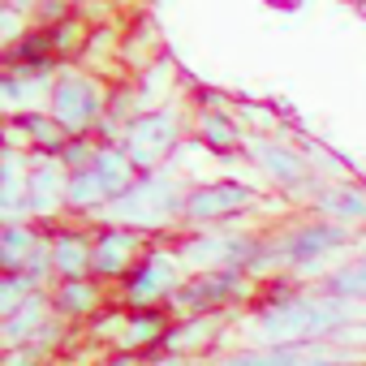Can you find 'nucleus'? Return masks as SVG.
<instances>
[{"label": "nucleus", "mask_w": 366, "mask_h": 366, "mask_svg": "<svg viewBox=\"0 0 366 366\" xmlns=\"http://www.w3.org/2000/svg\"><path fill=\"white\" fill-rule=\"evenodd\" d=\"M353 319H357L353 302H340L319 285H302L297 276L276 272L263 280L250 306V336L254 345H327V340L345 345Z\"/></svg>", "instance_id": "1"}, {"label": "nucleus", "mask_w": 366, "mask_h": 366, "mask_svg": "<svg viewBox=\"0 0 366 366\" xmlns=\"http://www.w3.org/2000/svg\"><path fill=\"white\" fill-rule=\"evenodd\" d=\"M186 199H190V181L181 177V168L168 164L155 172H138V181L95 224H125L147 237H159V233H172L177 224L186 229Z\"/></svg>", "instance_id": "2"}, {"label": "nucleus", "mask_w": 366, "mask_h": 366, "mask_svg": "<svg viewBox=\"0 0 366 366\" xmlns=\"http://www.w3.org/2000/svg\"><path fill=\"white\" fill-rule=\"evenodd\" d=\"M362 237L353 233V229H345V224H336V220H319V216H302V220H293V224H285L280 233H276V267L280 272H289V276H297V280H319L327 267V259H336V254H345V250H353Z\"/></svg>", "instance_id": "3"}, {"label": "nucleus", "mask_w": 366, "mask_h": 366, "mask_svg": "<svg viewBox=\"0 0 366 366\" xmlns=\"http://www.w3.org/2000/svg\"><path fill=\"white\" fill-rule=\"evenodd\" d=\"M186 138H194V108L172 99V104L138 112L121 138V151L134 159L138 172H155L172 164V155L186 147Z\"/></svg>", "instance_id": "4"}, {"label": "nucleus", "mask_w": 366, "mask_h": 366, "mask_svg": "<svg viewBox=\"0 0 366 366\" xmlns=\"http://www.w3.org/2000/svg\"><path fill=\"white\" fill-rule=\"evenodd\" d=\"M108 78L99 69H86V65H65L56 78H52V95H48V112L56 117V125L69 134V138H86L99 129L104 112H108Z\"/></svg>", "instance_id": "5"}, {"label": "nucleus", "mask_w": 366, "mask_h": 366, "mask_svg": "<svg viewBox=\"0 0 366 366\" xmlns=\"http://www.w3.org/2000/svg\"><path fill=\"white\" fill-rule=\"evenodd\" d=\"M246 164L267 181V186H276L285 199L293 203H310V194L323 186V177L310 168L306 151L297 147V138H285V134H250L246 142Z\"/></svg>", "instance_id": "6"}, {"label": "nucleus", "mask_w": 366, "mask_h": 366, "mask_svg": "<svg viewBox=\"0 0 366 366\" xmlns=\"http://www.w3.org/2000/svg\"><path fill=\"white\" fill-rule=\"evenodd\" d=\"M190 267L181 263L177 246H151L142 254V263L117 285V302L121 310H159V306H172V297L181 293Z\"/></svg>", "instance_id": "7"}, {"label": "nucleus", "mask_w": 366, "mask_h": 366, "mask_svg": "<svg viewBox=\"0 0 366 366\" xmlns=\"http://www.w3.org/2000/svg\"><path fill=\"white\" fill-rule=\"evenodd\" d=\"M259 280L246 276V272H229V267H216V272H190L181 293L172 297V315H229L237 306H254L259 297Z\"/></svg>", "instance_id": "8"}, {"label": "nucleus", "mask_w": 366, "mask_h": 366, "mask_svg": "<svg viewBox=\"0 0 366 366\" xmlns=\"http://www.w3.org/2000/svg\"><path fill=\"white\" fill-rule=\"evenodd\" d=\"M259 207H263L259 186H250L242 177L199 181V186H190V199H186V229H229Z\"/></svg>", "instance_id": "9"}, {"label": "nucleus", "mask_w": 366, "mask_h": 366, "mask_svg": "<svg viewBox=\"0 0 366 366\" xmlns=\"http://www.w3.org/2000/svg\"><path fill=\"white\" fill-rule=\"evenodd\" d=\"M336 362H353V349L327 340V345H246L207 357L203 366H336Z\"/></svg>", "instance_id": "10"}, {"label": "nucleus", "mask_w": 366, "mask_h": 366, "mask_svg": "<svg viewBox=\"0 0 366 366\" xmlns=\"http://www.w3.org/2000/svg\"><path fill=\"white\" fill-rule=\"evenodd\" d=\"M31 194L26 216L35 224H61L69 216V168L56 155H31Z\"/></svg>", "instance_id": "11"}, {"label": "nucleus", "mask_w": 366, "mask_h": 366, "mask_svg": "<svg viewBox=\"0 0 366 366\" xmlns=\"http://www.w3.org/2000/svg\"><path fill=\"white\" fill-rule=\"evenodd\" d=\"M147 242H151V237L138 233V229H125V224H95V280L121 285V280L142 263V254L151 250Z\"/></svg>", "instance_id": "12"}, {"label": "nucleus", "mask_w": 366, "mask_h": 366, "mask_svg": "<svg viewBox=\"0 0 366 366\" xmlns=\"http://www.w3.org/2000/svg\"><path fill=\"white\" fill-rule=\"evenodd\" d=\"M48 237H52V272H56V280L95 276V224L61 220V224H48Z\"/></svg>", "instance_id": "13"}, {"label": "nucleus", "mask_w": 366, "mask_h": 366, "mask_svg": "<svg viewBox=\"0 0 366 366\" xmlns=\"http://www.w3.org/2000/svg\"><path fill=\"white\" fill-rule=\"evenodd\" d=\"M306 216L336 220V224H345V229L366 224V181H357V177L323 181V186L310 194V203H306Z\"/></svg>", "instance_id": "14"}, {"label": "nucleus", "mask_w": 366, "mask_h": 366, "mask_svg": "<svg viewBox=\"0 0 366 366\" xmlns=\"http://www.w3.org/2000/svg\"><path fill=\"white\" fill-rule=\"evenodd\" d=\"M194 142L216 159H233V155H246L250 134L233 108H199L194 112Z\"/></svg>", "instance_id": "15"}, {"label": "nucleus", "mask_w": 366, "mask_h": 366, "mask_svg": "<svg viewBox=\"0 0 366 366\" xmlns=\"http://www.w3.org/2000/svg\"><path fill=\"white\" fill-rule=\"evenodd\" d=\"M5 69H18V74H39V78H56L65 65H74V61H65L61 56V48H56V39H52V31L48 26H31L14 48H5Z\"/></svg>", "instance_id": "16"}, {"label": "nucleus", "mask_w": 366, "mask_h": 366, "mask_svg": "<svg viewBox=\"0 0 366 366\" xmlns=\"http://www.w3.org/2000/svg\"><path fill=\"white\" fill-rule=\"evenodd\" d=\"M69 142V134L56 125V117L48 108L39 112H22L5 121V147L31 151V155H61V147Z\"/></svg>", "instance_id": "17"}, {"label": "nucleus", "mask_w": 366, "mask_h": 366, "mask_svg": "<svg viewBox=\"0 0 366 366\" xmlns=\"http://www.w3.org/2000/svg\"><path fill=\"white\" fill-rule=\"evenodd\" d=\"M31 151L5 147L0 151V220L5 224H22L26 216V194H31Z\"/></svg>", "instance_id": "18"}, {"label": "nucleus", "mask_w": 366, "mask_h": 366, "mask_svg": "<svg viewBox=\"0 0 366 366\" xmlns=\"http://www.w3.org/2000/svg\"><path fill=\"white\" fill-rule=\"evenodd\" d=\"M52 310L56 319L65 323H82V319H95L104 306H108V285L86 276V280H56L52 289Z\"/></svg>", "instance_id": "19"}, {"label": "nucleus", "mask_w": 366, "mask_h": 366, "mask_svg": "<svg viewBox=\"0 0 366 366\" xmlns=\"http://www.w3.org/2000/svg\"><path fill=\"white\" fill-rule=\"evenodd\" d=\"M168 332H172L168 306H159V310H129L125 315V327L117 336V349L138 353V357H151V353H164Z\"/></svg>", "instance_id": "20"}, {"label": "nucleus", "mask_w": 366, "mask_h": 366, "mask_svg": "<svg viewBox=\"0 0 366 366\" xmlns=\"http://www.w3.org/2000/svg\"><path fill=\"white\" fill-rule=\"evenodd\" d=\"M220 327H224V315H177L172 332L164 340V353H181V357L194 362V357H203L216 345Z\"/></svg>", "instance_id": "21"}, {"label": "nucleus", "mask_w": 366, "mask_h": 366, "mask_svg": "<svg viewBox=\"0 0 366 366\" xmlns=\"http://www.w3.org/2000/svg\"><path fill=\"white\" fill-rule=\"evenodd\" d=\"M52 293L48 289H39L22 310H14L9 319H0V345L5 349H22V345H31L48 323H52Z\"/></svg>", "instance_id": "22"}, {"label": "nucleus", "mask_w": 366, "mask_h": 366, "mask_svg": "<svg viewBox=\"0 0 366 366\" xmlns=\"http://www.w3.org/2000/svg\"><path fill=\"white\" fill-rule=\"evenodd\" d=\"M48 95H52V78L18 74V69H5V74H0V108H5L9 117L48 108Z\"/></svg>", "instance_id": "23"}, {"label": "nucleus", "mask_w": 366, "mask_h": 366, "mask_svg": "<svg viewBox=\"0 0 366 366\" xmlns=\"http://www.w3.org/2000/svg\"><path fill=\"white\" fill-rule=\"evenodd\" d=\"M315 285H319L323 293L340 297V302L366 306V254H353V259H345V263H332Z\"/></svg>", "instance_id": "24"}, {"label": "nucleus", "mask_w": 366, "mask_h": 366, "mask_svg": "<svg viewBox=\"0 0 366 366\" xmlns=\"http://www.w3.org/2000/svg\"><path fill=\"white\" fill-rule=\"evenodd\" d=\"M138 99H142V112L147 108H159V104H172V86H177V61L172 56H155L138 78Z\"/></svg>", "instance_id": "25"}, {"label": "nucleus", "mask_w": 366, "mask_h": 366, "mask_svg": "<svg viewBox=\"0 0 366 366\" xmlns=\"http://www.w3.org/2000/svg\"><path fill=\"white\" fill-rule=\"evenodd\" d=\"M297 147L306 151L310 168H315L323 181H345V177H353V172H349V164H345V155H336V151H332V147H323L319 138H297Z\"/></svg>", "instance_id": "26"}, {"label": "nucleus", "mask_w": 366, "mask_h": 366, "mask_svg": "<svg viewBox=\"0 0 366 366\" xmlns=\"http://www.w3.org/2000/svg\"><path fill=\"white\" fill-rule=\"evenodd\" d=\"M39 293V285L22 272H0V319H9L14 310H22L31 297Z\"/></svg>", "instance_id": "27"}, {"label": "nucleus", "mask_w": 366, "mask_h": 366, "mask_svg": "<svg viewBox=\"0 0 366 366\" xmlns=\"http://www.w3.org/2000/svg\"><path fill=\"white\" fill-rule=\"evenodd\" d=\"M233 112H237V121L246 125V134H280V117H276V108H267V104H237Z\"/></svg>", "instance_id": "28"}, {"label": "nucleus", "mask_w": 366, "mask_h": 366, "mask_svg": "<svg viewBox=\"0 0 366 366\" xmlns=\"http://www.w3.org/2000/svg\"><path fill=\"white\" fill-rule=\"evenodd\" d=\"M95 155H99V138L95 134H86V138H69L65 147H61V164L69 168V172H82V168H91L95 164Z\"/></svg>", "instance_id": "29"}, {"label": "nucleus", "mask_w": 366, "mask_h": 366, "mask_svg": "<svg viewBox=\"0 0 366 366\" xmlns=\"http://www.w3.org/2000/svg\"><path fill=\"white\" fill-rule=\"evenodd\" d=\"M31 26H35V18H31L26 9H18V5H0V44H5V48H14Z\"/></svg>", "instance_id": "30"}, {"label": "nucleus", "mask_w": 366, "mask_h": 366, "mask_svg": "<svg viewBox=\"0 0 366 366\" xmlns=\"http://www.w3.org/2000/svg\"><path fill=\"white\" fill-rule=\"evenodd\" d=\"M31 18H35V26H61L69 18H78V5L74 0H39Z\"/></svg>", "instance_id": "31"}, {"label": "nucleus", "mask_w": 366, "mask_h": 366, "mask_svg": "<svg viewBox=\"0 0 366 366\" xmlns=\"http://www.w3.org/2000/svg\"><path fill=\"white\" fill-rule=\"evenodd\" d=\"M147 357H138V353H125V349H112L108 357H99L95 366H142Z\"/></svg>", "instance_id": "32"}, {"label": "nucleus", "mask_w": 366, "mask_h": 366, "mask_svg": "<svg viewBox=\"0 0 366 366\" xmlns=\"http://www.w3.org/2000/svg\"><path fill=\"white\" fill-rule=\"evenodd\" d=\"M142 366H194V362L181 357V353H155V357H147Z\"/></svg>", "instance_id": "33"}, {"label": "nucleus", "mask_w": 366, "mask_h": 366, "mask_svg": "<svg viewBox=\"0 0 366 366\" xmlns=\"http://www.w3.org/2000/svg\"><path fill=\"white\" fill-rule=\"evenodd\" d=\"M336 366H366V362H357V357H353V362H336Z\"/></svg>", "instance_id": "34"}, {"label": "nucleus", "mask_w": 366, "mask_h": 366, "mask_svg": "<svg viewBox=\"0 0 366 366\" xmlns=\"http://www.w3.org/2000/svg\"><path fill=\"white\" fill-rule=\"evenodd\" d=\"M362 246H366V229H362Z\"/></svg>", "instance_id": "35"}]
</instances>
